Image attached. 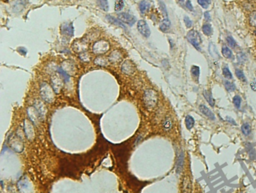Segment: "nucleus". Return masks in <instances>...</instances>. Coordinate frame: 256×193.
Wrapping results in <instances>:
<instances>
[{
	"mask_svg": "<svg viewBox=\"0 0 256 193\" xmlns=\"http://www.w3.org/2000/svg\"><path fill=\"white\" fill-rule=\"evenodd\" d=\"M224 85H225V87L227 91L234 92L236 90V86H235V84H234V83L229 81V80H225Z\"/></svg>",
	"mask_w": 256,
	"mask_h": 193,
	"instance_id": "23",
	"label": "nucleus"
},
{
	"mask_svg": "<svg viewBox=\"0 0 256 193\" xmlns=\"http://www.w3.org/2000/svg\"><path fill=\"white\" fill-rule=\"evenodd\" d=\"M203 95H204V97L205 98L207 102L209 103V105H210L211 107H214L215 100L214 99H213L211 93H210L208 90H204V93H203Z\"/></svg>",
	"mask_w": 256,
	"mask_h": 193,
	"instance_id": "17",
	"label": "nucleus"
},
{
	"mask_svg": "<svg viewBox=\"0 0 256 193\" xmlns=\"http://www.w3.org/2000/svg\"><path fill=\"white\" fill-rule=\"evenodd\" d=\"M249 23L251 26L256 27V11L252 12L249 15Z\"/></svg>",
	"mask_w": 256,
	"mask_h": 193,
	"instance_id": "31",
	"label": "nucleus"
},
{
	"mask_svg": "<svg viewBox=\"0 0 256 193\" xmlns=\"http://www.w3.org/2000/svg\"><path fill=\"white\" fill-rule=\"evenodd\" d=\"M178 1H180V2H184L185 0H178Z\"/></svg>",
	"mask_w": 256,
	"mask_h": 193,
	"instance_id": "43",
	"label": "nucleus"
},
{
	"mask_svg": "<svg viewBox=\"0 0 256 193\" xmlns=\"http://www.w3.org/2000/svg\"><path fill=\"white\" fill-rule=\"evenodd\" d=\"M122 59V56L121 54V52L118 50H114L112 53H111L109 56H108V60L113 64H118L121 62Z\"/></svg>",
	"mask_w": 256,
	"mask_h": 193,
	"instance_id": "10",
	"label": "nucleus"
},
{
	"mask_svg": "<svg viewBox=\"0 0 256 193\" xmlns=\"http://www.w3.org/2000/svg\"><path fill=\"white\" fill-rule=\"evenodd\" d=\"M255 33V36H256V31H255V33Z\"/></svg>",
	"mask_w": 256,
	"mask_h": 193,
	"instance_id": "44",
	"label": "nucleus"
},
{
	"mask_svg": "<svg viewBox=\"0 0 256 193\" xmlns=\"http://www.w3.org/2000/svg\"><path fill=\"white\" fill-rule=\"evenodd\" d=\"M158 102L157 93L155 90H146L144 94V102L145 106L149 109L155 108Z\"/></svg>",
	"mask_w": 256,
	"mask_h": 193,
	"instance_id": "1",
	"label": "nucleus"
},
{
	"mask_svg": "<svg viewBox=\"0 0 256 193\" xmlns=\"http://www.w3.org/2000/svg\"><path fill=\"white\" fill-rule=\"evenodd\" d=\"M186 5L187 8H188V9H189V11H193V9H194L192 4H191V2L190 1V0H187L186 3Z\"/></svg>",
	"mask_w": 256,
	"mask_h": 193,
	"instance_id": "39",
	"label": "nucleus"
},
{
	"mask_svg": "<svg viewBox=\"0 0 256 193\" xmlns=\"http://www.w3.org/2000/svg\"><path fill=\"white\" fill-rule=\"evenodd\" d=\"M225 120L227 121V122H229V123L232 124V125H236V122H235L234 120L233 119V118H232L231 117H225Z\"/></svg>",
	"mask_w": 256,
	"mask_h": 193,
	"instance_id": "38",
	"label": "nucleus"
},
{
	"mask_svg": "<svg viewBox=\"0 0 256 193\" xmlns=\"http://www.w3.org/2000/svg\"><path fill=\"white\" fill-rule=\"evenodd\" d=\"M199 110H200V111H201L203 114L205 115L207 118H209V119L211 120H215L216 117H215L214 114H213L211 110L207 108V106H205L204 105H201L199 106Z\"/></svg>",
	"mask_w": 256,
	"mask_h": 193,
	"instance_id": "11",
	"label": "nucleus"
},
{
	"mask_svg": "<svg viewBox=\"0 0 256 193\" xmlns=\"http://www.w3.org/2000/svg\"><path fill=\"white\" fill-rule=\"evenodd\" d=\"M107 17H108V20H110V22H111V23H115V24H116V25H118V26H122V27H123V28H125V26H124V25H123V23H122V22L121 21H119V20H117V19H116V18H114V17H112V16H107Z\"/></svg>",
	"mask_w": 256,
	"mask_h": 193,
	"instance_id": "28",
	"label": "nucleus"
},
{
	"mask_svg": "<svg viewBox=\"0 0 256 193\" xmlns=\"http://www.w3.org/2000/svg\"><path fill=\"white\" fill-rule=\"evenodd\" d=\"M95 64L99 66H106L108 65V59L103 57V56H98L94 61Z\"/></svg>",
	"mask_w": 256,
	"mask_h": 193,
	"instance_id": "19",
	"label": "nucleus"
},
{
	"mask_svg": "<svg viewBox=\"0 0 256 193\" xmlns=\"http://www.w3.org/2000/svg\"><path fill=\"white\" fill-rule=\"evenodd\" d=\"M191 73L193 77L197 80L199 78V75H200V68L197 65H193L191 68Z\"/></svg>",
	"mask_w": 256,
	"mask_h": 193,
	"instance_id": "25",
	"label": "nucleus"
},
{
	"mask_svg": "<svg viewBox=\"0 0 256 193\" xmlns=\"http://www.w3.org/2000/svg\"><path fill=\"white\" fill-rule=\"evenodd\" d=\"M121 69L123 73L126 74H131L135 71V66L133 62L130 60H126L122 63Z\"/></svg>",
	"mask_w": 256,
	"mask_h": 193,
	"instance_id": "9",
	"label": "nucleus"
},
{
	"mask_svg": "<svg viewBox=\"0 0 256 193\" xmlns=\"http://www.w3.org/2000/svg\"><path fill=\"white\" fill-rule=\"evenodd\" d=\"M119 19L122 22H123V23H126L128 26H132L136 21V18L132 16L131 14H128V13H120V14L118 15Z\"/></svg>",
	"mask_w": 256,
	"mask_h": 193,
	"instance_id": "7",
	"label": "nucleus"
},
{
	"mask_svg": "<svg viewBox=\"0 0 256 193\" xmlns=\"http://www.w3.org/2000/svg\"><path fill=\"white\" fill-rule=\"evenodd\" d=\"M226 40L229 46L232 47V48H235V47H236L237 42L234 39L233 37H232V36H228V37L226 38Z\"/></svg>",
	"mask_w": 256,
	"mask_h": 193,
	"instance_id": "35",
	"label": "nucleus"
},
{
	"mask_svg": "<svg viewBox=\"0 0 256 193\" xmlns=\"http://www.w3.org/2000/svg\"><path fill=\"white\" fill-rule=\"evenodd\" d=\"M209 52L214 59H218L219 58V54L218 53L217 48L213 43H210L209 45Z\"/></svg>",
	"mask_w": 256,
	"mask_h": 193,
	"instance_id": "16",
	"label": "nucleus"
},
{
	"mask_svg": "<svg viewBox=\"0 0 256 193\" xmlns=\"http://www.w3.org/2000/svg\"><path fill=\"white\" fill-rule=\"evenodd\" d=\"M204 18H205V20H207V21H209V20H210V14L209 11H206V12L204 13Z\"/></svg>",
	"mask_w": 256,
	"mask_h": 193,
	"instance_id": "41",
	"label": "nucleus"
},
{
	"mask_svg": "<svg viewBox=\"0 0 256 193\" xmlns=\"http://www.w3.org/2000/svg\"><path fill=\"white\" fill-rule=\"evenodd\" d=\"M241 131H242L243 134L246 136L249 135L251 133V126L249 123H244L241 126Z\"/></svg>",
	"mask_w": 256,
	"mask_h": 193,
	"instance_id": "26",
	"label": "nucleus"
},
{
	"mask_svg": "<svg viewBox=\"0 0 256 193\" xmlns=\"http://www.w3.org/2000/svg\"><path fill=\"white\" fill-rule=\"evenodd\" d=\"M160 6H161V8H162V11H163L164 14L165 15V17H166L167 16H168V14H167V11H166V8H165V5H164L163 2H160Z\"/></svg>",
	"mask_w": 256,
	"mask_h": 193,
	"instance_id": "40",
	"label": "nucleus"
},
{
	"mask_svg": "<svg viewBox=\"0 0 256 193\" xmlns=\"http://www.w3.org/2000/svg\"><path fill=\"white\" fill-rule=\"evenodd\" d=\"M222 74H223L224 77L227 79H232V74L231 72L230 69L228 66H225L222 69Z\"/></svg>",
	"mask_w": 256,
	"mask_h": 193,
	"instance_id": "27",
	"label": "nucleus"
},
{
	"mask_svg": "<svg viewBox=\"0 0 256 193\" xmlns=\"http://www.w3.org/2000/svg\"><path fill=\"white\" fill-rule=\"evenodd\" d=\"M80 59L83 62H89L90 60V55L87 52H83L79 53Z\"/></svg>",
	"mask_w": 256,
	"mask_h": 193,
	"instance_id": "30",
	"label": "nucleus"
},
{
	"mask_svg": "<svg viewBox=\"0 0 256 193\" xmlns=\"http://www.w3.org/2000/svg\"><path fill=\"white\" fill-rule=\"evenodd\" d=\"M88 42L85 40H77L73 43L72 48L75 52L77 53H81L83 52H86L88 49Z\"/></svg>",
	"mask_w": 256,
	"mask_h": 193,
	"instance_id": "5",
	"label": "nucleus"
},
{
	"mask_svg": "<svg viewBox=\"0 0 256 193\" xmlns=\"http://www.w3.org/2000/svg\"><path fill=\"white\" fill-rule=\"evenodd\" d=\"M41 94H42V98L45 99L46 102H50L53 100V93L52 89L50 88L49 85L46 83H43L41 87Z\"/></svg>",
	"mask_w": 256,
	"mask_h": 193,
	"instance_id": "4",
	"label": "nucleus"
},
{
	"mask_svg": "<svg viewBox=\"0 0 256 193\" xmlns=\"http://www.w3.org/2000/svg\"><path fill=\"white\" fill-rule=\"evenodd\" d=\"M197 2L203 8L207 9L210 4V0H197Z\"/></svg>",
	"mask_w": 256,
	"mask_h": 193,
	"instance_id": "34",
	"label": "nucleus"
},
{
	"mask_svg": "<svg viewBox=\"0 0 256 193\" xmlns=\"http://www.w3.org/2000/svg\"><path fill=\"white\" fill-rule=\"evenodd\" d=\"M110 49V45L105 40H100L96 42L93 46V51L97 55L104 54L108 52Z\"/></svg>",
	"mask_w": 256,
	"mask_h": 193,
	"instance_id": "3",
	"label": "nucleus"
},
{
	"mask_svg": "<svg viewBox=\"0 0 256 193\" xmlns=\"http://www.w3.org/2000/svg\"><path fill=\"white\" fill-rule=\"evenodd\" d=\"M97 3L99 6L105 11H108L109 9L108 0H97Z\"/></svg>",
	"mask_w": 256,
	"mask_h": 193,
	"instance_id": "24",
	"label": "nucleus"
},
{
	"mask_svg": "<svg viewBox=\"0 0 256 193\" xmlns=\"http://www.w3.org/2000/svg\"><path fill=\"white\" fill-rule=\"evenodd\" d=\"M172 126H173V122H172V120H171V118L167 117L166 119L164 120L163 123H162L163 129L166 131H170V130L171 129Z\"/></svg>",
	"mask_w": 256,
	"mask_h": 193,
	"instance_id": "20",
	"label": "nucleus"
},
{
	"mask_svg": "<svg viewBox=\"0 0 256 193\" xmlns=\"http://www.w3.org/2000/svg\"><path fill=\"white\" fill-rule=\"evenodd\" d=\"M170 27H171V22L168 18L164 19L159 26V29L163 33H167L170 30Z\"/></svg>",
	"mask_w": 256,
	"mask_h": 193,
	"instance_id": "15",
	"label": "nucleus"
},
{
	"mask_svg": "<svg viewBox=\"0 0 256 193\" xmlns=\"http://www.w3.org/2000/svg\"><path fill=\"white\" fill-rule=\"evenodd\" d=\"M233 102H234V106L236 107L237 108H238V109H239V108H240L241 102H242V99H241L240 96H235L233 99Z\"/></svg>",
	"mask_w": 256,
	"mask_h": 193,
	"instance_id": "32",
	"label": "nucleus"
},
{
	"mask_svg": "<svg viewBox=\"0 0 256 193\" xmlns=\"http://www.w3.org/2000/svg\"><path fill=\"white\" fill-rule=\"evenodd\" d=\"M183 20L187 28L188 29L191 28V26H192V21L191 20V19H190L188 17H187V16H185V17H184Z\"/></svg>",
	"mask_w": 256,
	"mask_h": 193,
	"instance_id": "36",
	"label": "nucleus"
},
{
	"mask_svg": "<svg viewBox=\"0 0 256 193\" xmlns=\"http://www.w3.org/2000/svg\"><path fill=\"white\" fill-rule=\"evenodd\" d=\"M137 30H138L139 33L142 36H144L146 38H148L150 36V33H151L148 24L144 20H140L138 21V23H137Z\"/></svg>",
	"mask_w": 256,
	"mask_h": 193,
	"instance_id": "6",
	"label": "nucleus"
},
{
	"mask_svg": "<svg viewBox=\"0 0 256 193\" xmlns=\"http://www.w3.org/2000/svg\"><path fill=\"white\" fill-rule=\"evenodd\" d=\"M124 7V0H116L115 2V11H120Z\"/></svg>",
	"mask_w": 256,
	"mask_h": 193,
	"instance_id": "29",
	"label": "nucleus"
},
{
	"mask_svg": "<svg viewBox=\"0 0 256 193\" xmlns=\"http://www.w3.org/2000/svg\"><path fill=\"white\" fill-rule=\"evenodd\" d=\"M235 74H236L237 77L240 80H242V81H244V82L246 81V79L245 74H244L243 71H242L240 69H237L236 71H235Z\"/></svg>",
	"mask_w": 256,
	"mask_h": 193,
	"instance_id": "33",
	"label": "nucleus"
},
{
	"mask_svg": "<svg viewBox=\"0 0 256 193\" xmlns=\"http://www.w3.org/2000/svg\"><path fill=\"white\" fill-rule=\"evenodd\" d=\"M60 31L63 36L67 37H71L74 34V27L70 23H65L62 24L60 27Z\"/></svg>",
	"mask_w": 256,
	"mask_h": 193,
	"instance_id": "8",
	"label": "nucleus"
},
{
	"mask_svg": "<svg viewBox=\"0 0 256 193\" xmlns=\"http://www.w3.org/2000/svg\"><path fill=\"white\" fill-rule=\"evenodd\" d=\"M187 40L188 41V42L191 44L194 47V48L197 50H201V48H200V45L202 43V39H201V36L198 33V32H197L196 30H191L187 33Z\"/></svg>",
	"mask_w": 256,
	"mask_h": 193,
	"instance_id": "2",
	"label": "nucleus"
},
{
	"mask_svg": "<svg viewBox=\"0 0 256 193\" xmlns=\"http://www.w3.org/2000/svg\"><path fill=\"white\" fill-rule=\"evenodd\" d=\"M222 53L224 57L227 58V59H233V52L229 49L228 47L223 46L222 48Z\"/></svg>",
	"mask_w": 256,
	"mask_h": 193,
	"instance_id": "18",
	"label": "nucleus"
},
{
	"mask_svg": "<svg viewBox=\"0 0 256 193\" xmlns=\"http://www.w3.org/2000/svg\"><path fill=\"white\" fill-rule=\"evenodd\" d=\"M251 88L252 89V90L256 91V83L255 82H252L251 84Z\"/></svg>",
	"mask_w": 256,
	"mask_h": 193,
	"instance_id": "42",
	"label": "nucleus"
},
{
	"mask_svg": "<svg viewBox=\"0 0 256 193\" xmlns=\"http://www.w3.org/2000/svg\"><path fill=\"white\" fill-rule=\"evenodd\" d=\"M183 192L191 193V181L188 176H186L183 181Z\"/></svg>",
	"mask_w": 256,
	"mask_h": 193,
	"instance_id": "12",
	"label": "nucleus"
},
{
	"mask_svg": "<svg viewBox=\"0 0 256 193\" xmlns=\"http://www.w3.org/2000/svg\"><path fill=\"white\" fill-rule=\"evenodd\" d=\"M151 7V2L149 0H142L139 4V8L141 13H145L148 11Z\"/></svg>",
	"mask_w": 256,
	"mask_h": 193,
	"instance_id": "14",
	"label": "nucleus"
},
{
	"mask_svg": "<svg viewBox=\"0 0 256 193\" xmlns=\"http://www.w3.org/2000/svg\"><path fill=\"white\" fill-rule=\"evenodd\" d=\"M59 74H61V75L63 76V77L65 79V80H68V78H69V76L68 75V74L66 73V71H64L62 68H59Z\"/></svg>",
	"mask_w": 256,
	"mask_h": 193,
	"instance_id": "37",
	"label": "nucleus"
},
{
	"mask_svg": "<svg viewBox=\"0 0 256 193\" xmlns=\"http://www.w3.org/2000/svg\"><path fill=\"white\" fill-rule=\"evenodd\" d=\"M185 122H186V128H188V130L191 129L192 127L194 126V118H193L191 115H187V116L186 117Z\"/></svg>",
	"mask_w": 256,
	"mask_h": 193,
	"instance_id": "21",
	"label": "nucleus"
},
{
	"mask_svg": "<svg viewBox=\"0 0 256 193\" xmlns=\"http://www.w3.org/2000/svg\"><path fill=\"white\" fill-rule=\"evenodd\" d=\"M183 165H184V153L183 151H181L180 153V154L178 155L177 160V166H176V170L177 173L180 174L182 172L183 169Z\"/></svg>",
	"mask_w": 256,
	"mask_h": 193,
	"instance_id": "13",
	"label": "nucleus"
},
{
	"mask_svg": "<svg viewBox=\"0 0 256 193\" xmlns=\"http://www.w3.org/2000/svg\"><path fill=\"white\" fill-rule=\"evenodd\" d=\"M202 31L204 34L206 35V36H211L213 34V28H212L211 25L209 24V23H206V24L203 25Z\"/></svg>",
	"mask_w": 256,
	"mask_h": 193,
	"instance_id": "22",
	"label": "nucleus"
}]
</instances>
